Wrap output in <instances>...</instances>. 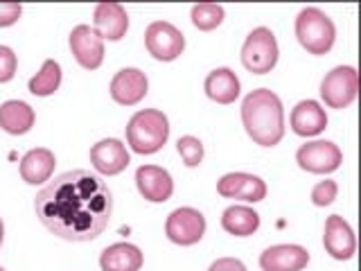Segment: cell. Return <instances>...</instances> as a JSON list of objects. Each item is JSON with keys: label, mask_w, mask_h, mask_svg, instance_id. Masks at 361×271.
<instances>
[{"label": "cell", "mask_w": 361, "mask_h": 271, "mask_svg": "<svg viewBox=\"0 0 361 271\" xmlns=\"http://www.w3.org/2000/svg\"><path fill=\"white\" fill-rule=\"evenodd\" d=\"M34 210L52 235L68 242H90L106 231L113 215V195L104 179L88 169L63 172L45 186Z\"/></svg>", "instance_id": "cell-1"}, {"label": "cell", "mask_w": 361, "mask_h": 271, "mask_svg": "<svg viewBox=\"0 0 361 271\" xmlns=\"http://www.w3.org/2000/svg\"><path fill=\"white\" fill-rule=\"evenodd\" d=\"M242 122L255 145H278L285 136V111L280 97L269 88L251 90L242 102Z\"/></svg>", "instance_id": "cell-2"}, {"label": "cell", "mask_w": 361, "mask_h": 271, "mask_svg": "<svg viewBox=\"0 0 361 271\" xmlns=\"http://www.w3.org/2000/svg\"><path fill=\"white\" fill-rule=\"evenodd\" d=\"M169 138L167 116L158 109H142L127 122V143L135 154H156Z\"/></svg>", "instance_id": "cell-3"}, {"label": "cell", "mask_w": 361, "mask_h": 271, "mask_svg": "<svg viewBox=\"0 0 361 271\" xmlns=\"http://www.w3.org/2000/svg\"><path fill=\"white\" fill-rule=\"evenodd\" d=\"M296 37L310 54H327L336 39L332 18L316 7H305L296 18Z\"/></svg>", "instance_id": "cell-4"}, {"label": "cell", "mask_w": 361, "mask_h": 271, "mask_svg": "<svg viewBox=\"0 0 361 271\" xmlns=\"http://www.w3.org/2000/svg\"><path fill=\"white\" fill-rule=\"evenodd\" d=\"M278 41L269 28H255L242 45V64L248 73L267 75L278 64Z\"/></svg>", "instance_id": "cell-5"}, {"label": "cell", "mask_w": 361, "mask_h": 271, "mask_svg": "<svg viewBox=\"0 0 361 271\" xmlns=\"http://www.w3.org/2000/svg\"><path fill=\"white\" fill-rule=\"evenodd\" d=\"M359 75L353 66H338L321 82V97L330 109H348L357 100Z\"/></svg>", "instance_id": "cell-6"}, {"label": "cell", "mask_w": 361, "mask_h": 271, "mask_svg": "<svg viewBox=\"0 0 361 271\" xmlns=\"http://www.w3.org/2000/svg\"><path fill=\"white\" fill-rule=\"evenodd\" d=\"M145 45L158 61H174L185 50V37L172 23L156 20L145 30Z\"/></svg>", "instance_id": "cell-7"}, {"label": "cell", "mask_w": 361, "mask_h": 271, "mask_svg": "<svg viewBox=\"0 0 361 271\" xmlns=\"http://www.w3.org/2000/svg\"><path fill=\"white\" fill-rule=\"evenodd\" d=\"M203 233H206V217L197 208H176L174 212H169L165 222L167 240L178 246H192L201 242Z\"/></svg>", "instance_id": "cell-8"}, {"label": "cell", "mask_w": 361, "mask_h": 271, "mask_svg": "<svg viewBox=\"0 0 361 271\" xmlns=\"http://www.w3.org/2000/svg\"><path fill=\"white\" fill-rule=\"evenodd\" d=\"M296 163L300 165V169H305V172L330 174L334 169L341 167L343 154L330 140H314V143L302 145L296 152Z\"/></svg>", "instance_id": "cell-9"}, {"label": "cell", "mask_w": 361, "mask_h": 271, "mask_svg": "<svg viewBox=\"0 0 361 271\" xmlns=\"http://www.w3.org/2000/svg\"><path fill=\"white\" fill-rule=\"evenodd\" d=\"M68 43H71L77 64L86 71H95L104 61V39L90 25H77L71 32Z\"/></svg>", "instance_id": "cell-10"}, {"label": "cell", "mask_w": 361, "mask_h": 271, "mask_svg": "<svg viewBox=\"0 0 361 271\" xmlns=\"http://www.w3.org/2000/svg\"><path fill=\"white\" fill-rule=\"evenodd\" d=\"M131 158L127 147L116 138H104L97 145L90 147V165H93L99 174L104 176H116L129 167Z\"/></svg>", "instance_id": "cell-11"}, {"label": "cell", "mask_w": 361, "mask_h": 271, "mask_svg": "<svg viewBox=\"0 0 361 271\" xmlns=\"http://www.w3.org/2000/svg\"><path fill=\"white\" fill-rule=\"evenodd\" d=\"M217 192L226 199H242L255 203L267 197V183L255 174L231 172L217 181Z\"/></svg>", "instance_id": "cell-12"}, {"label": "cell", "mask_w": 361, "mask_h": 271, "mask_svg": "<svg viewBox=\"0 0 361 271\" xmlns=\"http://www.w3.org/2000/svg\"><path fill=\"white\" fill-rule=\"evenodd\" d=\"M135 186L140 195L152 203H165L174 192L172 174L158 165H142L135 169Z\"/></svg>", "instance_id": "cell-13"}, {"label": "cell", "mask_w": 361, "mask_h": 271, "mask_svg": "<svg viewBox=\"0 0 361 271\" xmlns=\"http://www.w3.org/2000/svg\"><path fill=\"white\" fill-rule=\"evenodd\" d=\"M149 90V82L147 75L138 68H122L111 79V97L122 107H133L147 95Z\"/></svg>", "instance_id": "cell-14"}, {"label": "cell", "mask_w": 361, "mask_h": 271, "mask_svg": "<svg viewBox=\"0 0 361 271\" xmlns=\"http://www.w3.org/2000/svg\"><path fill=\"white\" fill-rule=\"evenodd\" d=\"M310 265V253L305 246L298 244H278L269 246L259 255L262 271H302Z\"/></svg>", "instance_id": "cell-15"}, {"label": "cell", "mask_w": 361, "mask_h": 271, "mask_svg": "<svg viewBox=\"0 0 361 271\" xmlns=\"http://www.w3.org/2000/svg\"><path fill=\"white\" fill-rule=\"evenodd\" d=\"M323 244H325V251L334 260H350L355 255V248H357L353 229H350V224L343 217H338V215H330V217H327Z\"/></svg>", "instance_id": "cell-16"}, {"label": "cell", "mask_w": 361, "mask_h": 271, "mask_svg": "<svg viewBox=\"0 0 361 271\" xmlns=\"http://www.w3.org/2000/svg\"><path fill=\"white\" fill-rule=\"evenodd\" d=\"M95 32L106 41H120L129 30V16L127 9L120 3H99L95 7Z\"/></svg>", "instance_id": "cell-17"}, {"label": "cell", "mask_w": 361, "mask_h": 271, "mask_svg": "<svg viewBox=\"0 0 361 271\" xmlns=\"http://www.w3.org/2000/svg\"><path fill=\"white\" fill-rule=\"evenodd\" d=\"M327 127L325 109L316 100H302L291 111V131L302 138L319 136Z\"/></svg>", "instance_id": "cell-18"}, {"label": "cell", "mask_w": 361, "mask_h": 271, "mask_svg": "<svg viewBox=\"0 0 361 271\" xmlns=\"http://www.w3.org/2000/svg\"><path fill=\"white\" fill-rule=\"evenodd\" d=\"M102 271H140L142 269V253L135 244L118 242L106 246L99 255Z\"/></svg>", "instance_id": "cell-19"}, {"label": "cell", "mask_w": 361, "mask_h": 271, "mask_svg": "<svg viewBox=\"0 0 361 271\" xmlns=\"http://www.w3.org/2000/svg\"><path fill=\"white\" fill-rule=\"evenodd\" d=\"M54 165H56V158L50 150H45V147L30 150L20 161V176L27 186H39V183H45V181H50Z\"/></svg>", "instance_id": "cell-20"}, {"label": "cell", "mask_w": 361, "mask_h": 271, "mask_svg": "<svg viewBox=\"0 0 361 271\" xmlns=\"http://www.w3.org/2000/svg\"><path fill=\"white\" fill-rule=\"evenodd\" d=\"M34 109L27 102L9 100L5 104H0V129L11 136H23L34 127Z\"/></svg>", "instance_id": "cell-21"}, {"label": "cell", "mask_w": 361, "mask_h": 271, "mask_svg": "<svg viewBox=\"0 0 361 271\" xmlns=\"http://www.w3.org/2000/svg\"><path fill=\"white\" fill-rule=\"evenodd\" d=\"M206 95L217 104H233L240 97V79L231 68H217L206 77Z\"/></svg>", "instance_id": "cell-22"}, {"label": "cell", "mask_w": 361, "mask_h": 271, "mask_svg": "<svg viewBox=\"0 0 361 271\" xmlns=\"http://www.w3.org/2000/svg\"><path fill=\"white\" fill-rule=\"evenodd\" d=\"M221 226L235 237H248L259 229V215L248 206H231L221 215Z\"/></svg>", "instance_id": "cell-23"}, {"label": "cell", "mask_w": 361, "mask_h": 271, "mask_svg": "<svg viewBox=\"0 0 361 271\" xmlns=\"http://www.w3.org/2000/svg\"><path fill=\"white\" fill-rule=\"evenodd\" d=\"M61 86V66L56 64L54 59H48L43 66H41V71L34 75L30 79V93L32 95H37V97H48L52 95L56 88Z\"/></svg>", "instance_id": "cell-24"}, {"label": "cell", "mask_w": 361, "mask_h": 271, "mask_svg": "<svg viewBox=\"0 0 361 271\" xmlns=\"http://www.w3.org/2000/svg\"><path fill=\"white\" fill-rule=\"evenodd\" d=\"M192 23L201 32H210L224 23V7L214 3H201L192 7Z\"/></svg>", "instance_id": "cell-25"}, {"label": "cell", "mask_w": 361, "mask_h": 271, "mask_svg": "<svg viewBox=\"0 0 361 271\" xmlns=\"http://www.w3.org/2000/svg\"><path fill=\"white\" fill-rule=\"evenodd\" d=\"M176 150H178L180 158H183V163L188 167H199L201 165V161H203V145H201L199 138H195V136H183V138H178Z\"/></svg>", "instance_id": "cell-26"}, {"label": "cell", "mask_w": 361, "mask_h": 271, "mask_svg": "<svg viewBox=\"0 0 361 271\" xmlns=\"http://www.w3.org/2000/svg\"><path fill=\"white\" fill-rule=\"evenodd\" d=\"M336 192H338V188L334 181H321V183H316L312 190V203L314 206H321V208L330 206V203L336 199Z\"/></svg>", "instance_id": "cell-27"}, {"label": "cell", "mask_w": 361, "mask_h": 271, "mask_svg": "<svg viewBox=\"0 0 361 271\" xmlns=\"http://www.w3.org/2000/svg\"><path fill=\"white\" fill-rule=\"evenodd\" d=\"M16 68H18V59L11 48L7 45H0V84L11 82L16 75Z\"/></svg>", "instance_id": "cell-28"}, {"label": "cell", "mask_w": 361, "mask_h": 271, "mask_svg": "<svg viewBox=\"0 0 361 271\" xmlns=\"http://www.w3.org/2000/svg\"><path fill=\"white\" fill-rule=\"evenodd\" d=\"M23 7L18 3H0V28H9L20 18Z\"/></svg>", "instance_id": "cell-29"}, {"label": "cell", "mask_w": 361, "mask_h": 271, "mask_svg": "<svg viewBox=\"0 0 361 271\" xmlns=\"http://www.w3.org/2000/svg\"><path fill=\"white\" fill-rule=\"evenodd\" d=\"M208 271H246L244 263L237 258H219L210 265Z\"/></svg>", "instance_id": "cell-30"}, {"label": "cell", "mask_w": 361, "mask_h": 271, "mask_svg": "<svg viewBox=\"0 0 361 271\" xmlns=\"http://www.w3.org/2000/svg\"><path fill=\"white\" fill-rule=\"evenodd\" d=\"M3 240H5V224L0 219V246H3Z\"/></svg>", "instance_id": "cell-31"}, {"label": "cell", "mask_w": 361, "mask_h": 271, "mask_svg": "<svg viewBox=\"0 0 361 271\" xmlns=\"http://www.w3.org/2000/svg\"><path fill=\"white\" fill-rule=\"evenodd\" d=\"M0 271H5V269H3V267H0Z\"/></svg>", "instance_id": "cell-32"}]
</instances>
